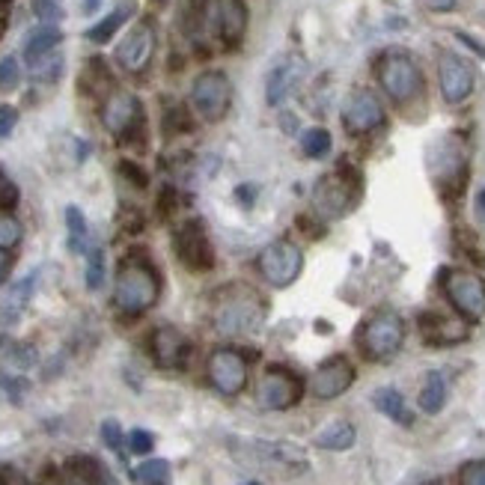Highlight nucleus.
<instances>
[{
	"label": "nucleus",
	"instance_id": "nucleus-1",
	"mask_svg": "<svg viewBox=\"0 0 485 485\" xmlns=\"http://www.w3.org/2000/svg\"><path fill=\"white\" fill-rule=\"evenodd\" d=\"M266 301H262L257 289H250L244 283H233L215 295L212 325L224 336H248L259 331L262 322H266Z\"/></svg>",
	"mask_w": 485,
	"mask_h": 485
},
{
	"label": "nucleus",
	"instance_id": "nucleus-2",
	"mask_svg": "<svg viewBox=\"0 0 485 485\" xmlns=\"http://www.w3.org/2000/svg\"><path fill=\"white\" fill-rule=\"evenodd\" d=\"M158 295H161V281L150 259L126 257L119 262L117 281H113V304H117L119 313L141 316L155 307Z\"/></svg>",
	"mask_w": 485,
	"mask_h": 485
},
{
	"label": "nucleus",
	"instance_id": "nucleus-3",
	"mask_svg": "<svg viewBox=\"0 0 485 485\" xmlns=\"http://www.w3.org/2000/svg\"><path fill=\"white\" fill-rule=\"evenodd\" d=\"M375 78L396 104L414 102L423 93V72L408 51H396V48L384 51L375 63Z\"/></svg>",
	"mask_w": 485,
	"mask_h": 485
},
{
	"label": "nucleus",
	"instance_id": "nucleus-4",
	"mask_svg": "<svg viewBox=\"0 0 485 485\" xmlns=\"http://www.w3.org/2000/svg\"><path fill=\"white\" fill-rule=\"evenodd\" d=\"M360 200V176L351 167L340 164L313 188V205L325 220H340L355 209Z\"/></svg>",
	"mask_w": 485,
	"mask_h": 485
},
{
	"label": "nucleus",
	"instance_id": "nucleus-5",
	"mask_svg": "<svg viewBox=\"0 0 485 485\" xmlns=\"http://www.w3.org/2000/svg\"><path fill=\"white\" fill-rule=\"evenodd\" d=\"M358 343L369 360H390L405 343V322H402L396 310H375L360 325Z\"/></svg>",
	"mask_w": 485,
	"mask_h": 485
},
{
	"label": "nucleus",
	"instance_id": "nucleus-6",
	"mask_svg": "<svg viewBox=\"0 0 485 485\" xmlns=\"http://www.w3.org/2000/svg\"><path fill=\"white\" fill-rule=\"evenodd\" d=\"M102 122L117 141L131 143L135 137L146 135L143 102L135 93H128V89H113V93H108V98H104Z\"/></svg>",
	"mask_w": 485,
	"mask_h": 485
},
{
	"label": "nucleus",
	"instance_id": "nucleus-7",
	"mask_svg": "<svg viewBox=\"0 0 485 485\" xmlns=\"http://www.w3.org/2000/svg\"><path fill=\"white\" fill-rule=\"evenodd\" d=\"M257 268L266 283L277 286V289H286V286H292L301 277L304 253L289 238H277V242L262 248V253L257 257Z\"/></svg>",
	"mask_w": 485,
	"mask_h": 485
},
{
	"label": "nucleus",
	"instance_id": "nucleus-8",
	"mask_svg": "<svg viewBox=\"0 0 485 485\" xmlns=\"http://www.w3.org/2000/svg\"><path fill=\"white\" fill-rule=\"evenodd\" d=\"M173 250H176V259L182 262L188 271H194V274L215 268V248H212L209 227H205L200 218L185 220V224L173 233Z\"/></svg>",
	"mask_w": 485,
	"mask_h": 485
},
{
	"label": "nucleus",
	"instance_id": "nucleus-9",
	"mask_svg": "<svg viewBox=\"0 0 485 485\" xmlns=\"http://www.w3.org/2000/svg\"><path fill=\"white\" fill-rule=\"evenodd\" d=\"M229 102H233V84L224 72L209 69L200 72L191 84V104L205 122H220L227 117Z\"/></svg>",
	"mask_w": 485,
	"mask_h": 485
},
{
	"label": "nucleus",
	"instance_id": "nucleus-10",
	"mask_svg": "<svg viewBox=\"0 0 485 485\" xmlns=\"http://www.w3.org/2000/svg\"><path fill=\"white\" fill-rule=\"evenodd\" d=\"M443 292H447L450 304L456 313L467 319V322H480L485 313V283L473 271L465 268H447L443 271Z\"/></svg>",
	"mask_w": 485,
	"mask_h": 485
},
{
	"label": "nucleus",
	"instance_id": "nucleus-11",
	"mask_svg": "<svg viewBox=\"0 0 485 485\" xmlns=\"http://www.w3.org/2000/svg\"><path fill=\"white\" fill-rule=\"evenodd\" d=\"M205 373H209L212 388L224 396H238L244 388H248V358L238 349H215L209 355V364H205Z\"/></svg>",
	"mask_w": 485,
	"mask_h": 485
},
{
	"label": "nucleus",
	"instance_id": "nucleus-12",
	"mask_svg": "<svg viewBox=\"0 0 485 485\" xmlns=\"http://www.w3.org/2000/svg\"><path fill=\"white\" fill-rule=\"evenodd\" d=\"M301 396H304V381L286 366H271L257 384V402L268 411H286L298 405Z\"/></svg>",
	"mask_w": 485,
	"mask_h": 485
},
{
	"label": "nucleus",
	"instance_id": "nucleus-13",
	"mask_svg": "<svg viewBox=\"0 0 485 485\" xmlns=\"http://www.w3.org/2000/svg\"><path fill=\"white\" fill-rule=\"evenodd\" d=\"M429 170L435 176V182L443 191H453L458 194L467 179V155L465 146L456 141V137H447V141H438L429 150Z\"/></svg>",
	"mask_w": 485,
	"mask_h": 485
},
{
	"label": "nucleus",
	"instance_id": "nucleus-14",
	"mask_svg": "<svg viewBox=\"0 0 485 485\" xmlns=\"http://www.w3.org/2000/svg\"><path fill=\"white\" fill-rule=\"evenodd\" d=\"M152 54H155V21L152 19H141L126 33V39L117 45V57L119 69L128 72V75H141L146 72V65L152 63Z\"/></svg>",
	"mask_w": 485,
	"mask_h": 485
},
{
	"label": "nucleus",
	"instance_id": "nucleus-15",
	"mask_svg": "<svg viewBox=\"0 0 485 485\" xmlns=\"http://www.w3.org/2000/svg\"><path fill=\"white\" fill-rule=\"evenodd\" d=\"M343 126L355 137L369 135V131L384 126V108L373 89L360 87L355 93H349V98H345L343 104Z\"/></svg>",
	"mask_w": 485,
	"mask_h": 485
},
{
	"label": "nucleus",
	"instance_id": "nucleus-16",
	"mask_svg": "<svg viewBox=\"0 0 485 485\" xmlns=\"http://www.w3.org/2000/svg\"><path fill=\"white\" fill-rule=\"evenodd\" d=\"M351 384H355V366H351V360L343 355H334L331 360H325V364L313 373V378H310L313 396L325 399V402L343 396Z\"/></svg>",
	"mask_w": 485,
	"mask_h": 485
},
{
	"label": "nucleus",
	"instance_id": "nucleus-17",
	"mask_svg": "<svg viewBox=\"0 0 485 485\" xmlns=\"http://www.w3.org/2000/svg\"><path fill=\"white\" fill-rule=\"evenodd\" d=\"M438 84H441L443 102L462 104L465 98L473 93V69L462 60V57L443 51L438 60Z\"/></svg>",
	"mask_w": 485,
	"mask_h": 485
},
{
	"label": "nucleus",
	"instance_id": "nucleus-18",
	"mask_svg": "<svg viewBox=\"0 0 485 485\" xmlns=\"http://www.w3.org/2000/svg\"><path fill=\"white\" fill-rule=\"evenodd\" d=\"M150 351L152 360L161 369H179L188 358V340L182 331H176L173 325H161L155 327L150 336Z\"/></svg>",
	"mask_w": 485,
	"mask_h": 485
},
{
	"label": "nucleus",
	"instance_id": "nucleus-19",
	"mask_svg": "<svg viewBox=\"0 0 485 485\" xmlns=\"http://www.w3.org/2000/svg\"><path fill=\"white\" fill-rule=\"evenodd\" d=\"M301 75H304V60H301L298 54L283 57V60L268 72V81H266V102L271 104V108L283 104L286 98L292 96V89L298 87Z\"/></svg>",
	"mask_w": 485,
	"mask_h": 485
},
{
	"label": "nucleus",
	"instance_id": "nucleus-20",
	"mask_svg": "<svg viewBox=\"0 0 485 485\" xmlns=\"http://www.w3.org/2000/svg\"><path fill=\"white\" fill-rule=\"evenodd\" d=\"M215 27L227 48H238L248 33V4L244 0H215Z\"/></svg>",
	"mask_w": 485,
	"mask_h": 485
},
{
	"label": "nucleus",
	"instance_id": "nucleus-21",
	"mask_svg": "<svg viewBox=\"0 0 485 485\" xmlns=\"http://www.w3.org/2000/svg\"><path fill=\"white\" fill-rule=\"evenodd\" d=\"M253 450L259 453V458L271 467H295V471H304L310 462L304 456L301 447L295 443H286V441H253Z\"/></svg>",
	"mask_w": 485,
	"mask_h": 485
},
{
	"label": "nucleus",
	"instance_id": "nucleus-22",
	"mask_svg": "<svg viewBox=\"0 0 485 485\" xmlns=\"http://www.w3.org/2000/svg\"><path fill=\"white\" fill-rule=\"evenodd\" d=\"M420 331L432 345H453L462 343L467 336V327L456 319H447L441 313H423L420 316Z\"/></svg>",
	"mask_w": 485,
	"mask_h": 485
},
{
	"label": "nucleus",
	"instance_id": "nucleus-23",
	"mask_svg": "<svg viewBox=\"0 0 485 485\" xmlns=\"http://www.w3.org/2000/svg\"><path fill=\"white\" fill-rule=\"evenodd\" d=\"M63 33L57 24H42V27H36L27 36V42H24V60L30 65L42 63L45 57H51L57 51V45H60Z\"/></svg>",
	"mask_w": 485,
	"mask_h": 485
},
{
	"label": "nucleus",
	"instance_id": "nucleus-24",
	"mask_svg": "<svg viewBox=\"0 0 485 485\" xmlns=\"http://www.w3.org/2000/svg\"><path fill=\"white\" fill-rule=\"evenodd\" d=\"M215 12V10H212ZM209 0H188L182 10V30L194 45L205 42V33H209Z\"/></svg>",
	"mask_w": 485,
	"mask_h": 485
},
{
	"label": "nucleus",
	"instance_id": "nucleus-25",
	"mask_svg": "<svg viewBox=\"0 0 485 485\" xmlns=\"http://www.w3.org/2000/svg\"><path fill=\"white\" fill-rule=\"evenodd\" d=\"M373 405L381 411L384 417H390V420L399 423V426H411V423H414V414L408 411L405 396H402L396 388H378L373 393Z\"/></svg>",
	"mask_w": 485,
	"mask_h": 485
},
{
	"label": "nucleus",
	"instance_id": "nucleus-26",
	"mask_svg": "<svg viewBox=\"0 0 485 485\" xmlns=\"http://www.w3.org/2000/svg\"><path fill=\"white\" fill-rule=\"evenodd\" d=\"M36 277H39L36 271H30L27 277H21V281L10 289V295H6V301H4V310H0V319H4V322H15V319L21 316V310L27 307L33 298V289H36Z\"/></svg>",
	"mask_w": 485,
	"mask_h": 485
},
{
	"label": "nucleus",
	"instance_id": "nucleus-27",
	"mask_svg": "<svg viewBox=\"0 0 485 485\" xmlns=\"http://www.w3.org/2000/svg\"><path fill=\"white\" fill-rule=\"evenodd\" d=\"M131 12H135V6L131 4H119L117 10H111L108 15H104L102 21L93 24V27L87 30V39L93 45H104V42H111L113 36H117V30L131 19Z\"/></svg>",
	"mask_w": 485,
	"mask_h": 485
},
{
	"label": "nucleus",
	"instance_id": "nucleus-28",
	"mask_svg": "<svg viewBox=\"0 0 485 485\" xmlns=\"http://www.w3.org/2000/svg\"><path fill=\"white\" fill-rule=\"evenodd\" d=\"M355 438H358L355 426L345 423V420H336L331 426H325V429L316 435V447L334 450V453H343V450L355 447Z\"/></svg>",
	"mask_w": 485,
	"mask_h": 485
},
{
	"label": "nucleus",
	"instance_id": "nucleus-29",
	"mask_svg": "<svg viewBox=\"0 0 485 485\" xmlns=\"http://www.w3.org/2000/svg\"><path fill=\"white\" fill-rule=\"evenodd\" d=\"M113 78L108 72V65H104V60H98V57H93L84 72H81V89L89 96H98V93H113Z\"/></svg>",
	"mask_w": 485,
	"mask_h": 485
},
{
	"label": "nucleus",
	"instance_id": "nucleus-30",
	"mask_svg": "<svg viewBox=\"0 0 485 485\" xmlns=\"http://www.w3.org/2000/svg\"><path fill=\"white\" fill-rule=\"evenodd\" d=\"M443 405H447V378L441 373H429L420 390V411H426V414H441Z\"/></svg>",
	"mask_w": 485,
	"mask_h": 485
},
{
	"label": "nucleus",
	"instance_id": "nucleus-31",
	"mask_svg": "<svg viewBox=\"0 0 485 485\" xmlns=\"http://www.w3.org/2000/svg\"><path fill=\"white\" fill-rule=\"evenodd\" d=\"M0 360L15 369H30L36 364V349L30 343H19L12 336H0Z\"/></svg>",
	"mask_w": 485,
	"mask_h": 485
},
{
	"label": "nucleus",
	"instance_id": "nucleus-32",
	"mask_svg": "<svg viewBox=\"0 0 485 485\" xmlns=\"http://www.w3.org/2000/svg\"><path fill=\"white\" fill-rule=\"evenodd\" d=\"M170 480H173V471H170V462H164V458H150V462H143L141 467H135L137 485H170Z\"/></svg>",
	"mask_w": 485,
	"mask_h": 485
},
{
	"label": "nucleus",
	"instance_id": "nucleus-33",
	"mask_svg": "<svg viewBox=\"0 0 485 485\" xmlns=\"http://www.w3.org/2000/svg\"><path fill=\"white\" fill-rule=\"evenodd\" d=\"M65 229H69V250L72 253H81V250L87 248L89 229H87L84 212H81L78 205H69V209H65Z\"/></svg>",
	"mask_w": 485,
	"mask_h": 485
},
{
	"label": "nucleus",
	"instance_id": "nucleus-34",
	"mask_svg": "<svg viewBox=\"0 0 485 485\" xmlns=\"http://www.w3.org/2000/svg\"><path fill=\"white\" fill-rule=\"evenodd\" d=\"M87 289L89 292H98L104 286V277H108V259H104V250L102 248H89L87 250Z\"/></svg>",
	"mask_w": 485,
	"mask_h": 485
},
{
	"label": "nucleus",
	"instance_id": "nucleus-35",
	"mask_svg": "<svg viewBox=\"0 0 485 485\" xmlns=\"http://www.w3.org/2000/svg\"><path fill=\"white\" fill-rule=\"evenodd\" d=\"M301 150L307 158H325L331 152V135L327 128H307L301 135Z\"/></svg>",
	"mask_w": 485,
	"mask_h": 485
},
{
	"label": "nucleus",
	"instance_id": "nucleus-36",
	"mask_svg": "<svg viewBox=\"0 0 485 485\" xmlns=\"http://www.w3.org/2000/svg\"><path fill=\"white\" fill-rule=\"evenodd\" d=\"M191 128H194L191 111L185 104H167V111H164V135H182V131Z\"/></svg>",
	"mask_w": 485,
	"mask_h": 485
},
{
	"label": "nucleus",
	"instance_id": "nucleus-37",
	"mask_svg": "<svg viewBox=\"0 0 485 485\" xmlns=\"http://www.w3.org/2000/svg\"><path fill=\"white\" fill-rule=\"evenodd\" d=\"M21 84V63H19V57H4L0 60V89L4 93H12V89H19Z\"/></svg>",
	"mask_w": 485,
	"mask_h": 485
},
{
	"label": "nucleus",
	"instance_id": "nucleus-38",
	"mask_svg": "<svg viewBox=\"0 0 485 485\" xmlns=\"http://www.w3.org/2000/svg\"><path fill=\"white\" fill-rule=\"evenodd\" d=\"M33 15L45 24H54L63 19V0H30Z\"/></svg>",
	"mask_w": 485,
	"mask_h": 485
},
{
	"label": "nucleus",
	"instance_id": "nucleus-39",
	"mask_svg": "<svg viewBox=\"0 0 485 485\" xmlns=\"http://www.w3.org/2000/svg\"><path fill=\"white\" fill-rule=\"evenodd\" d=\"M0 388L6 390V396H10L15 405L24 399V393L30 390V381L27 378H21V375H10V373H0Z\"/></svg>",
	"mask_w": 485,
	"mask_h": 485
},
{
	"label": "nucleus",
	"instance_id": "nucleus-40",
	"mask_svg": "<svg viewBox=\"0 0 485 485\" xmlns=\"http://www.w3.org/2000/svg\"><path fill=\"white\" fill-rule=\"evenodd\" d=\"M21 242V224L12 215H0V248H15Z\"/></svg>",
	"mask_w": 485,
	"mask_h": 485
},
{
	"label": "nucleus",
	"instance_id": "nucleus-41",
	"mask_svg": "<svg viewBox=\"0 0 485 485\" xmlns=\"http://www.w3.org/2000/svg\"><path fill=\"white\" fill-rule=\"evenodd\" d=\"M102 441H104V447L113 450L117 456H126V453H122V447H126V438H122V426L117 420H104L102 423Z\"/></svg>",
	"mask_w": 485,
	"mask_h": 485
},
{
	"label": "nucleus",
	"instance_id": "nucleus-42",
	"mask_svg": "<svg viewBox=\"0 0 485 485\" xmlns=\"http://www.w3.org/2000/svg\"><path fill=\"white\" fill-rule=\"evenodd\" d=\"M152 447H155V438L146 429H131L128 432V450L135 456H146V453H152Z\"/></svg>",
	"mask_w": 485,
	"mask_h": 485
},
{
	"label": "nucleus",
	"instance_id": "nucleus-43",
	"mask_svg": "<svg viewBox=\"0 0 485 485\" xmlns=\"http://www.w3.org/2000/svg\"><path fill=\"white\" fill-rule=\"evenodd\" d=\"M458 485H485V458L467 462L462 471H458Z\"/></svg>",
	"mask_w": 485,
	"mask_h": 485
},
{
	"label": "nucleus",
	"instance_id": "nucleus-44",
	"mask_svg": "<svg viewBox=\"0 0 485 485\" xmlns=\"http://www.w3.org/2000/svg\"><path fill=\"white\" fill-rule=\"evenodd\" d=\"M15 203H19V188H15L12 179L0 173V212H10Z\"/></svg>",
	"mask_w": 485,
	"mask_h": 485
},
{
	"label": "nucleus",
	"instance_id": "nucleus-45",
	"mask_svg": "<svg viewBox=\"0 0 485 485\" xmlns=\"http://www.w3.org/2000/svg\"><path fill=\"white\" fill-rule=\"evenodd\" d=\"M15 126H19V111L12 104H0V141H6L15 131Z\"/></svg>",
	"mask_w": 485,
	"mask_h": 485
},
{
	"label": "nucleus",
	"instance_id": "nucleus-46",
	"mask_svg": "<svg viewBox=\"0 0 485 485\" xmlns=\"http://www.w3.org/2000/svg\"><path fill=\"white\" fill-rule=\"evenodd\" d=\"M119 173H122V176H128L131 185H137V188H146V182H150V176H146V173L137 167L135 161H122L119 164Z\"/></svg>",
	"mask_w": 485,
	"mask_h": 485
},
{
	"label": "nucleus",
	"instance_id": "nucleus-47",
	"mask_svg": "<svg viewBox=\"0 0 485 485\" xmlns=\"http://www.w3.org/2000/svg\"><path fill=\"white\" fill-rule=\"evenodd\" d=\"M0 485H30V482H27V476L19 471V467L4 465L0 467Z\"/></svg>",
	"mask_w": 485,
	"mask_h": 485
},
{
	"label": "nucleus",
	"instance_id": "nucleus-48",
	"mask_svg": "<svg viewBox=\"0 0 485 485\" xmlns=\"http://www.w3.org/2000/svg\"><path fill=\"white\" fill-rule=\"evenodd\" d=\"M10 268H12V257H10V250L0 248V286H4L6 274H10Z\"/></svg>",
	"mask_w": 485,
	"mask_h": 485
},
{
	"label": "nucleus",
	"instance_id": "nucleus-49",
	"mask_svg": "<svg viewBox=\"0 0 485 485\" xmlns=\"http://www.w3.org/2000/svg\"><path fill=\"white\" fill-rule=\"evenodd\" d=\"M426 6L435 12H447V10H456V0H426Z\"/></svg>",
	"mask_w": 485,
	"mask_h": 485
},
{
	"label": "nucleus",
	"instance_id": "nucleus-50",
	"mask_svg": "<svg viewBox=\"0 0 485 485\" xmlns=\"http://www.w3.org/2000/svg\"><path fill=\"white\" fill-rule=\"evenodd\" d=\"M458 39H462V42H465V45H471V48H473V51H480V57H485V45H480V42H476V39H471V36H465V33H458Z\"/></svg>",
	"mask_w": 485,
	"mask_h": 485
},
{
	"label": "nucleus",
	"instance_id": "nucleus-51",
	"mask_svg": "<svg viewBox=\"0 0 485 485\" xmlns=\"http://www.w3.org/2000/svg\"><path fill=\"white\" fill-rule=\"evenodd\" d=\"M476 215H480V220L485 224V191L476 194Z\"/></svg>",
	"mask_w": 485,
	"mask_h": 485
},
{
	"label": "nucleus",
	"instance_id": "nucleus-52",
	"mask_svg": "<svg viewBox=\"0 0 485 485\" xmlns=\"http://www.w3.org/2000/svg\"><path fill=\"white\" fill-rule=\"evenodd\" d=\"M96 485H119L117 480H113V476L108 473V471H102V476H98V482Z\"/></svg>",
	"mask_w": 485,
	"mask_h": 485
},
{
	"label": "nucleus",
	"instance_id": "nucleus-53",
	"mask_svg": "<svg viewBox=\"0 0 485 485\" xmlns=\"http://www.w3.org/2000/svg\"><path fill=\"white\" fill-rule=\"evenodd\" d=\"M96 6H98V0H87V12H93Z\"/></svg>",
	"mask_w": 485,
	"mask_h": 485
},
{
	"label": "nucleus",
	"instance_id": "nucleus-54",
	"mask_svg": "<svg viewBox=\"0 0 485 485\" xmlns=\"http://www.w3.org/2000/svg\"><path fill=\"white\" fill-rule=\"evenodd\" d=\"M244 485H262V482H244Z\"/></svg>",
	"mask_w": 485,
	"mask_h": 485
}]
</instances>
